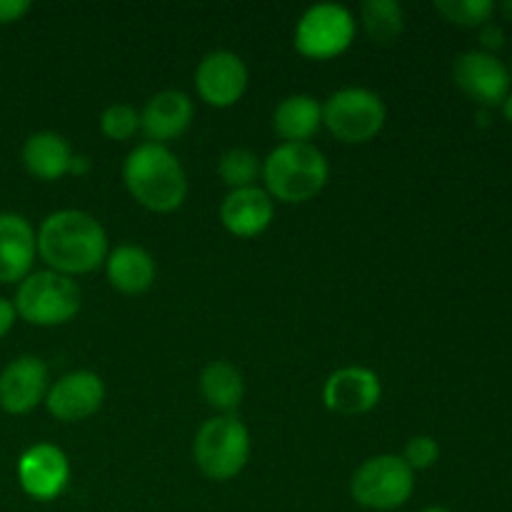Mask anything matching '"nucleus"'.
<instances>
[{
  "label": "nucleus",
  "instance_id": "nucleus-1",
  "mask_svg": "<svg viewBox=\"0 0 512 512\" xmlns=\"http://www.w3.org/2000/svg\"><path fill=\"white\" fill-rule=\"evenodd\" d=\"M40 258L60 275H83L108 258V238L93 215L58 210L43 220L35 238Z\"/></svg>",
  "mask_w": 512,
  "mask_h": 512
},
{
  "label": "nucleus",
  "instance_id": "nucleus-2",
  "mask_svg": "<svg viewBox=\"0 0 512 512\" xmlns=\"http://www.w3.org/2000/svg\"><path fill=\"white\" fill-rule=\"evenodd\" d=\"M123 180L130 195L153 213L180 208L188 193V178L180 160L165 145L143 143L125 158Z\"/></svg>",
  "mask_w": 512,
  "mask_h": 512
},
{
  "label": "nucleus",
  "instance_id": "nucleus-3",
  "mask_svg": "<svg viewBox=\"0 0 512 512\" xmlns=\"http://www.w3.org/2000/svg\"><path fill=\"white\" fill-rule=\"evenodd\" d=\"M263 178L273 198L305 203L328 183V160L310 143H283L265 158Z\"/></svg>",
  "mask_w": 512,
  "mask_h": 512
},
{
  "label": "nucleus",
  "instance_id": "nucleus-4",
  "mask_svg": "<svg viewBox=\"0 0 512 512\" xmlns=\"http://www.w3.org/2000/svg\"><path fill=\"white\" fill-rule=\"evenodd\" d=\"M15 313L33 325H63L80 310V288L68 275L40 270L28 275L15 293Z\"/></svg>",
  "mask_w": 512,
  "mask_h": 512
},
{
  "label": "nucleus",
  "instance_id": "nucleus-5",
  "mask_svg": "<svg viewBox=\"0 0 512 512\" xmlns=\"http://www.w3.org/2000/svg\"><path fill=\"white\" fill-rule=\"evenodd\" d=\"M195 463L208 475L210 480L235 478L245 468L250 455V435L248 428L238 418L220 415V418L208 420L195 435Z\"/></svg>",
  "mask_w": 512,
  "mask_h": 512
},
{
  "label": "nucleus",
  "instance_id": "nucleus-6",
  "mask_svg": "<svg viewBox=\"0 0 512 512\" xmlns=\"http://www.w3.org/2000/svg\"><path fill=\"white\" fill-rule=\"evenodd\" d=\"M415 475L398 455H378L355 470L350 493L355 503L370 510H395L413 495Z\"/></svg>",
  "mask_w": 512,
  "mask_h": 512
},
{
  "label": "nucleus",
  "instance_id": "nucleus-7",
  "mask_svg": "<svg viewBox=\"0 0 512 512\" xmlns=\"http://www.w3.org/2000/svg\"><path fill=\"white\" fill-rule=\"evenodd\" d=\"M323 123L343 143H368L385 125V105L373 90L343 88L323 105Z\"/></svg>",
  "mask_w": 512,
  "mask_h": 512
},
{
  "label": "nucleus",
  "instance_id": "nucleus-8",
  "mask_svg": "<svg viewBox=\"0 0 512 512\" xmlns=\"http://www.w3.org/2000/svg\"><path fill=\"white\" fill-rule=\"evenodd\" d=\"M355 20L348 8L338 3L313 5L303 13L295 28V48L313 60H328L345 53L353 43Z\"/></svg>",
  "mask_w": 512,
  "mask_h": 512
},
{
  "label": "nucleus",
  "instance_id": "nucleus-9",
  "mask_svg": "<svg viewBox=\"0 0 512 512\" xmlns=\"http://www.w3.org/2000/svg\"><path fill=\"white\" fill-rule=\"evenodd\" d=\"M455 85L468 98L483 105H498L510 95V73L493 53L468 50L458 55L453 65Z\"/></svg>",
  "mask_w": 512,
  "mask_h": 512
},
{
  "label": "nucleus",
  "instance_id": "nucleus-10",
  "mask_svg": "<svg viewBox=\"0 0 512 512\" xmlns=\"http://www.w3.org/2000/svg\"><path fill=\"white\" fill-rule=\"evenodd\" d=\"M200 98L215 108H230L243 98L248 88V68L230 50H213L200 60L195 70Z\"/></svg>",
  "mask_w": 512,
  "mask_h": 512
},
{
  "label": "nucleus",
  "instance_id": "nucleus-11",
  "mask_svg": "<svg viewBox=\"0 0 512 512\" xmlns=\"http://www.w3.org/2000/svg\"><path fill=\"white\" fill-rule=\"evenodd\" d=\"M70 478L68 458L60 448L48 443L25 450L18 463L20 488L35 500H53L65 490Z\"/></svg>",
  "mask_w": 512,
  "mask_h": 512
},
{
  "label": "nucleus",
  "instance_id": "nucleus-12",
  "mask_svg": "<svg viewBox=\"0 0 512 512\" xmlns=\"http://www.w3.org/2000/svg\"><path fill=\"white\" fill-rule=\"evenodd\" d=\"M105 400L103 380L88 370H78V373H68L48 390L45 403L48 410L63 423H75V420H85L100 410Z\"/></svg>",
  "mask_w": 512,
  "mask_h": 512
},
{
  "label": "nucleus",
  "instance_id": "nucleus-13",
  "mask_svg": "<svg viewBox=\"0 0 512 512\" xmlns=\"http://www.w3.org/2000/svg\"><path fill=\"white\" fill-rule=\"evenodd\" d=\"M48 390V368L40 358L23 355L0 373V408L13 415L30 413Z\"/></svg>",
  "mask_w": 512,
  "mask_h": 512
},
{
  "label": "nucleus",
  "instance_id": "nucleus-14",
  "mask_svg": "<svg viewBox=\"0 0 512 512\" xmlns=\"http://www.w3.org/2000/svg\"><path fill=\"white\" fill-rule=\"evenodd\" d=\"M328 410L340 415H363L380 400V380L368 368H340L323 388Z\"/></svg>",
  "mask_w": 512,
  "mask_h": 512
},
{
  "label": "nucleus",
  "instance_id": "nucleus-15",
  "mask_svg": "<svg viewBox=\"0 0 512 512\" xmlns=\"http://www.w3.org/2000/svg\"><path fill=\"white\" fill-rule=\"evenodd\" d=\"M273 215V198L255 185L230 190L220 205V220L238 238H255L263 230H268V225L273 223Z\"/></svg>",
  "mask_w": 512,
  "mask_h": 512
},
{
  "label": "nucleus",
  "instance_id": "nucleus-16",
  "mask_svg": "<svg viewBox=\"0 0 512 512\" xmlns=\"http://www.w3.org/2000/svg\"><path fill=\"white\" fill-rule=\"evenodd\" d=\"M193 120V100L180 90H163L153 95L140 115V128L148 135L150 143L163 145L188 130Z\"/></svg>",
  "mask_w": 512,
  "mask_h": 512
},
{
  "label": "nucleus",
  "instance_id": "nucleus-17",
  "mask_svg": "<svg viewBox=\"0 0 512 512\" xmlns=\"http://www.w3.org/2000/svg\"><path fill=\"white\" fill-rule=\"evenodd\" d=\"M35 233L23 215L0 213V283L28 278L35 260Z\"/></svg>",
  "mask_w": 512,
  "mask_h": 512
},
{
  "label": "nucleus",
  "instance_id": "nucleus-18",
  "mask_svg": "<svg viewBox=\"0 0 512 512\" xmlns=\"http://www.w3.org/2000/svg\"><path fill=\"white\" fill-rule=\"evenodd\" d=\"M23 163L30 175L40 180H58L70 173L73 165V150L63 135L53 130H43L25 140L23 145Z\"/></svg>",
  "mask_w": 512,
  "mask_h": 512
},
{
  "label": "nucleus",
  "instance_id": "nucleus-19",
  "mask_svg": "<svg viewBox=\"0 0 512 512\" xmlns=\"http://www.w3.org/2000/svg\"><path fill=\"white\" fill-rule=\"evenodd\" d=\"M108 280L125 295H140L153 285L155 260L140 245H120L108 255Z\"/></svg>",
  "mask_w": 512,
  "mask_h": 512
},
{
  "label": "nucleus",
  "instance_id": "nucleus-20",
  "mask_svg": "<svg viewBox=\"0 0 512 512\" xmlns=\"http://www.w3.org/2000/svg\"><path fill=\"white\" fill-rule=\"evenodd\" d=\"M323 125V108L310 95H290L275 108L273 128L285 143H305Z\"/></svg>",
  "mask_w": 512,
  "mask_h": 512
},
{
  "label": "nucleus",
  "instance_id": "nucleus-21",
  "mask_svg": "<svg viewBox=\"0 0 512 512\" xmlns=\"http://www.w3.org/2000/svg\"><path fill=\"white\" fill-rule=\"evenodd\" d=\"M200 393H203L205 403L210 408L230 413V410H235L243 403V375H240V370L235 365L225 363V360H215L200 375Z\"/></svg>",
  "mask_w": 512,
  "mask_h": 512
},
{
  "label": "nucleus",
  "instance_id": "nucleus-22",
  "mask_svg": "<svg viewBox=\"0 0 512 512\" xmlns=\"http://www.w3.org/2000/svg\"><path fill=\"white\" fill-rule=\"evenodd\" d=\"M360 18L370 40L380 45L395 43L405 28V13L398 0H365Z\"/></svg>",
  "mask_w": 512,
  "mask_h": 512
},
{
  "label": "nucleus",
  "instance_id": "nucleus-23",
  "mask_svg": "<svg viewBox=\"0 0 512 512\" xmlns=\"http://www.w3.org/2000/svg\"><path fill=\"white\" fill-rule=\"evenodd\" d=\"M260 173V160L253 150L248 148H230L228 153H223L218 163V175L223 178L225 185H230L233 190L238 188H250L253 180Z\"/></svg>",
  "mask_w": 512,
  "mask_h": 512
},
{
  "label": "nucleus",
  "instance_id": "nucleus-24",
  "mask_svg": "<svg viewBox=\"0 0 512 512\" xmlns=\"http://www.w3.org/2000/svg\"><path fill=\"white\" fill-rule=\"evenodd\" d=\"M435 10L455 25H485L495 13L493 0H435Z\"/></svg>",
  "mask_w": 512,
  "mask_h": 512
},
{
  "label": "nucleus",
  "instance_id": "nucleus-25",
  "mask_svg": "<svg viewBox=\"0 0 512 512\" xmlns=\"http://www.w3.org/2000/svg\"><path fill=\"white\" fill-rule=\"evenodd\" d=\"M140 128V113L133 105L115 103L100 118V130L108 135L110 140H128L138 133Z\"/></svg>",
  "mask_w": 512,
  "mask_h": 512
},
{
  "label": "nucleus",
  "instance_id": "nucleus-26",
  "mask_svg": "<svg viewBox=\"0 0 512 512\" xmlns=\"http://www.w3.org/2000/svg\"><path fill=\"white\" fill-rule=\"evenodd\" d=\"M440 448L433 438L428 435H415V438L408 440L405 445V463H408L410 470H428L438 463Z\"/></svg>",
  "mask_w": 512,
  "mask_h": 512
},
{
  "label": "nucleus",
  "instance_id": "nucleus-27",
  "mask_svg": "<svg viewBox=\"0 0 512 512\" xmlns=\"http://www.w3.org/2000/svg\"><path fill=\"white\" fill-rule=\"evenodd\" d=\"M30 10L28 0H0V23H15Z\"/></svg>",
  "mask_w": 512,
  "mask_h": 512
},
{
  "label": "nucleus",
  "instance_id": "nucleus-28",
  "mask_svg": "<svg viewBox=\"0 0 512 512\" xmlns=\"http://www.w3.org/2000/svg\"><path fill=\"white\" fill-rule=\"evenodd\" d=\"M480 40H483L485 48H500V45H503V40H505L503 28H500V25H495V23H485L483 30H480Z\"/></svg>",
  "mask_w": 512,
  "mask_h": 512
},
{
  "label": "nucleus",
  "instance_id": "nucleus-29",
  "mask_svg": "<svg viewBox=\"0 0 512 512\" xmlns=\"http://www.w3.org/2000/svg\"><path fill=\"white\" fill-rule=\"evenodd\" d=\"M15 315H18L15 313V305L10 303V300L0 298V338L10 333V328H13L15 323Z\"/></svg>",
  "mask_w": 512,
  "mask_h": 512
},
{
  "label": "nucleus",
  "instance_id": "nucleus-30",
  "mask_svg": "<svg viewBox=\"0 0 512 512\" xmlns=\"http://www.w3.org/2000/svg\"><path fill=\"white\" fill-rule=\"evenodd\" d=\"M503 115H505V120H510L512 123V93L503 100Z\"/></svg>",
  "mask_w": 512,
  "mask_h": 512
},
{
  "label": "nucleus",
  "instance_id": "nucleus-31",
  "mask_svg": "<svg viewBox=\"0 0 512 512\" xmlns=\"http://www.w3.org/2000/svg\"><path fill=\"white\" fill-rule=\"evenodd\" d=\"M503 13L508 15V18H512V0L510 3H503Z\"/></svg>",
  "mask_w": 512,
  "mask_h": 512
},
{
  "label": "nucleus",
  "instance_id": "nucleus-32",
  "mask_svg": "<svg viewBox=\"0 0 512 512\" xmlns=\"http://www.w3.org/2000/svg\"><path fill=\"white\" fill-rule=\"evenodd\" d=\"M423 512H450V510H445V508H425Z\"/></svg>",
  "mask_w": 512,
  "mask_h": 512
}]
</instances>
